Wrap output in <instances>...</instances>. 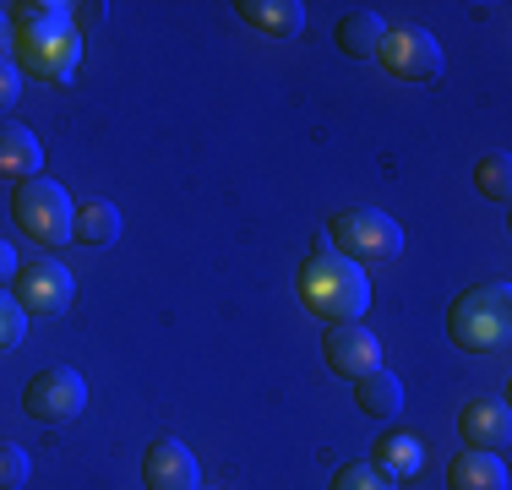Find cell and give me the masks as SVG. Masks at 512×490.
Returning <instances> with one entry per match:
<instances>
[{"mask_svg": "<svg viewBox=\"0 0 512 490\" xmlns=\"http://www.w3.org/2000/svg\"><path fill=\"white\" fill-rule=\"evenodd\" d=\"M322 354H327V371L344 376V382L382 365V343H376V333L365 322H333L322 333Z\"/></svg>", "mask_w": 512, "mask_h": 490, "instance_id": "ba28073f", "label": "cell"}, {"mask_svg": "<svg viewBox=\"0 0 512 490\" xmlns=\"http://www.w3.org/2000/svg\"><path fill=\"white\" fill-rule=\"evenodd\" d=\"M120 235V207L115 202H82L71 218V240L77 245H109Z\"/></svg>", "mask_w": 512, "mask_h": 490, "instance_id": "ac0fdd59", "label": "cell"}, {"mask_svg": "<svg viewBox=\"0 0 512 490\" xmlns=\"http://www.w3.org/2000/svg\"><path fill=\"white\" fill-rule=\"evenodd\" d=\"M458 436H463V447L502 452L507 441H512V414H507V403H502V398H474V403H463Z\"/></svg>", "mask_w": 512, "mask_h": 490, "instance_id": "8fae6325", "label": "cell"}, {"mask_svg": "<svg viewBox=\"0 0 512 490\" xmlns=\"http://www.w3.org/2000/svg\"><path fill=\"white\" fill-rule=\"evenodd\" d=\"M327 240H333V251L349 256L355 267H387L404 251L398 218L376 213V207H349V213H338L333 224H327Z\"/></svg>", "mask_w": 512, "mask_h": 490, "instance_id": "277c9868", "label": "cell"}, {"mask_svg": "<svg viewBox=\"0 0 512 490\" xmlns=\"http://www.w3.org/2000/svg\"><path fill=\"white\" fill-rule=\"evenodd\" d=\"M474 186H480V196H491V202H507L512 196V158L507 153H480Z\"/></svg>", "mask_w": 512, "mask_h": 490, "instance_id": "d6986e66", "label": "cell"}, {"mask_svg": "<svg viewBox=\"0 0 512 490\" xmlns=\"http://www.w3.org/2000/svg\"><path fill=\"white\" fill-rule=\"evenodd\" d=\"M295 294L311 316H322L327 327L333 322H360L371 311V278L365 267H355L349 256L333 251V240H316V251L300 262V278H295Z\"/></svg>", "mask_w": 512, "mask_h": 490, "instance_id": "7a4b0ae2", "label": "cell"}, {"mask_svg": "<svg viewBox=\"0 0 512 490\" xmlns=\"http://www.w3.org/2000/svg\"><path fill=\"white\" fill-rule=\"evenodd\" d=\"M11 284H17V305H22V311H33V316H60L71 305V273L55 262V256L17 267Z\"/></svg>", "mask_w": 512, "mask_h": 490, "instance_id": "9c48e42d", "label": "cell"}, {"mask_svg": "<svg viewBox=\"0 0 512 490\" xmlns=\"http://www.w3.org/2000/svg\"><path fill=\"white\" fill-rule=\"evenodd\" d=\"M28 474H33L28 452H22L17 441H0V490H22V485H28Z\"/></svg>", "mask_w": 512, "mask_h": 490, "instance_id": "7402d4cb", "label": "cell"}, {"mask_svg": "<svg viewBox=\"0 0 512 490\" xmlns=\"http://www.w3.org/2000/svg\"><path fill=\"white\" fill-rule=\"evenodd\" d=\"M44 175V147L33 137L28 126H17V120H0V180H33Z\"/></svg>", "mask_w": 512, "mask_h": 490, "instance_id": "7c38bea8", "label": "cell"}, {"mask_svg": "<svg viewBox=\"0 0 512 490\" xmlns=\"http://www.w3.org/2000/svg\"><path fill=\"white\" fill-rule=\"evenodd\" d=\"M447 338L463 354H502L512 338V289L507 284H474L447 311Z\"/></svg>", "mask_w": 512, "mask_h": 490, "instance_id": "3957f363", "label": "cell"}, {"mask_svg": "<svg viewBox=\"0 0 512 490\" xmlns=\"http://www.w3.org/2000/svg\"><path fill=\"white\" fill-rule=\"evenodd\" d=\"M6 55H11V17L0 11V60H6Z\"/></svg>", "mask_w": 512, "mask_h": 490, "instance_id": "d4e9b609", "label": "cell"}, {"mask_svg": "<svg viewBox=\"0 0 512 490\" xmlns=\"http://www.w3.org/2000/svg\"><path fill=\"white\" fill-rule=\"evenodd\" d=\"M333 490H398V480H387L376 463H344L333 474Z\"/></svg>", "mask_w": 512, "mask_h": 490, "instance_id": "ffe728a7", "label": "cell"}, {"mask_svg": "<svg viewBox=\"0 0 512 490\" xmlns=\"http://www.w3.org/2000/svg\"><path fill=\"white\" fill-rule=\"evenodd\" d=\"M22 409H28V420H39V425H71L82 409H88V382H82L71 365H44V371L28 382V392H22Z\"/></svg>", "mask_w": 512, "mask_h": 490, "instance_id": "8992f818", "label": "cell"}, {"mask_svg": "<svg viewBox=\"0 0 512 490\" xmlns=\"http://www.w3.org/2000/svg\"><path fill=\"white\" fill-rule=\"evenodd\" d=\"M17 93H22V71H17V60H0V109H11L17 104Z\"/></svg>", "mask_w": 512, "mask_h": 490, "instance_id": "603a6c76", "label": "cell"}, {"mask_svg": "<svg viewBox=\"0 0 512 490\" xmlns=\"http://www.w3.org/2000/svg\"><path fill=\"white\" fill-rule=\"evenodd\" d=\"M355 403L365 414H376V420H393V414L404 409V382H398L387 365H376V371L355 376Z\"/></svg>", "mask_w": 512, "mask_h": 490, "instance_id": "2e32d148", "label": "cell"}, {"mask_svg": "<svg viewBox=\"0 0 512 490\" xmlns=\"http://www.w3.org/2000/svg\"><path fill=\"white\" fill-rule=\"evenodd\" d=\"M17 267H22V262H17V251H11L6 240H0V284H11V278H17Z\"/></svg>", "mask_w": 512, "mask_h": 490, "instance_id": "cb8c5ba5", "label": "cell"}, {"mask_svg": "<svg viewBox=\"0 0 512 490\" xmlns=\"http://www.w3.org/2000/svg\"><path fill=\"white\" fill-rule=\"evenodd\" d=\"M382 39H387V22L376 17V11H349V17L338 22V49H344L349 60H376Z\"/></svg>", "mask_w": 512, "mask_h": 490, "instance_id": "e0dca14e", "label": "cell"}, {"mask_svg": "<svg viewBox=\"0 0 512 490\" xmlns=\"http://www.w3.org/2000/svg\"><path fill=\"white\" fill-rule=\"evenodd\" d=\"M447 490H507V463L502 452H480V447H463L447 469Z\"/></svg>", "mask_w": 512, "mask_h": 490, "instance_id": "4fadbf2b", "label": "cell"}, {"mask_svg": "<svg viewBox=\"0 0 512 490\" xmlns=\"http://www.w3.org/2000/svg\"><path fill=\"white\" fill-rule=\"evenodd\" d=\"M11 218L28 240L39 245H66L71 240V218H77V202H71L66 186H55L50 175L22 180L17 196H11Z\"/></svg>", "mask_w": 512, "mask_h": 490, "instance_id": "5b68a950", "label": "cell"}, {"mask_svg": "<svg viewBox=\"0 0 512 490\" xmlns=\"http://www.w3.org/2000/svg\"><path fill=\"white\" fill-rule=\"evenodd\" d=\"M235 11L256 33H267V39H295V33L306 28V6H300V0H240Z\"/></svg>", "mask_w": 512, "mask_h": 490, "instance_id": "5bb4252c", "label": "cell"}, {"mask_svg": "<svg viewBox=\"0 0 512 490\" xmlns=\"http://www.w3.org/2000/svg\"><path fill=\"white\" fill-rule=\"evenodd\" d=\"M142 485L148 490H202V469H197V452L175 436H158L142 458Z\"/></svg>", "mask_w": 512, "mask_h": 490, "instance_id": "30bf717a", "label": "cell"}, {"mask_svg": "<svg viewBox=\"0 0 512 490\" xmlns=\"http://www.w3.org/2000/svg\"><path fill=\"white\" fill-rule=\"evenodd\" d=\"M376 60H382L387 77H398V82H431V77L447 71L442 44H436V33H425V28H387Z\"/></svg>", "mask_w": 512, "mask_h": 490, "instance_id": "52a82bcc", "label": "cell"}, {"mask_svg": "<svg viewBox=\"0 0 512 490\" xmlns=\"http://www.w3.org/2000/svg\"><path fill=\"white\" fill-rule=\"evenodd\" d=\"M22 338H28V311L17 305V294H6V289H0V354H6V349H17Z\"/></svg>", "mask_w": 512, "mask_h": 490, "instance_id": "44dd1931", "label": "cell"}, {"mask_svg": "<svg viewBox=\"0 0 512 490\" xmlns=\"http://www.w3.org/2000/svg\"><path fill=\"white\" fill-rule=\"evenodd\" d=\"M371 463L387 474V480H409V474L425 469V447H420V436H409V431H387L371 447Z\"/></svg>", "mask_w": 512, "mask_h": 490, "instance_id": "9a60e30c", "label": "cell"}, {"mask_svg": "<svg viewBox=\"0 0 512 490\" xmlns=\"http://www.w3.org/2000/svg\"><path fill=\"white\" fill-rule=\"evenodd\" d=\"M202 490H207V485H202ZM213 490H218V485H213Z\"/></svg>", "mask_w": 512, "mask_h": 490, "instance_id": "484cf974", "label": "cell"}, {"mask_svg": "<svg viewBox=\"0 0 512 490\" xmlns=\"http://www.w3.org/2000/svg\"><path fill=\"white\" fill-rule=\"evenodd\" d=\"M11 17V55L17 71L39 82H66L82 60V33L71 22V6L44 0V6H6Z\"/></svg>", "mask_w": 512, "mask_h": 490, "instance_id": "6da1fadb", "label": "cell"}]
</instances>
